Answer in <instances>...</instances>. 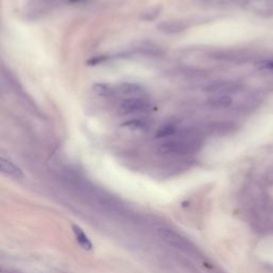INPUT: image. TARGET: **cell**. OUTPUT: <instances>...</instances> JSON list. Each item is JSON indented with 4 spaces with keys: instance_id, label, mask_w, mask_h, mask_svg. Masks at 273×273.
I'll use <instances>...</instances> for the list:
<instances>
[{
    "instance_id": "1",
    "label": "cell",
    "mask_w": 273,
    "mask_h": 273,
    "mask_svg": "<svg viewBox=\"0 0 273 273\" xmlns=\"http://www.w3.org/2000/svg\"><path fill=\"white\" fill-rule=\"evenodd\" d=\"M198 148L196 141L194 139L180 138L168 140L159 146V152L162 154H189V152H194Z\"/></svg>"
},
{
    "instance_id": "2",
    "label": "cell",
    "mask_w": 273,
    "mask_h": 273,
    "mask_svg": "<svg viewBox=\"0 0 273 273\" xmlns=\"http://www.w3.org/2000/svg\"><path fill=\"white\" fill-rule=\"evenodd\" d=\"M152 105L146 98H125L121 105L120 111L123 114L128 116H142L148 114L152 111Z\"/></svg>"
},
{
    "instance_id": "3",
    "label": "cell",
    "mask_w": 273,
    "mask_h": 273,
    "mask_svg": "<svg viewBox=\"0 0 273 273\" xmlns=\"http://www.w3.org/2000/svg\"><path fill=\"white\" fill-rule=\"evenodd\" d=\"M242 84L232 80H220L205 86L204 91L214 95H228L230 93H235L240 90Z\"/></svg>"
},
{
    "instance_id": "4",
    "label": "cell",
    "mask_w": 273,
    "mask_h": 273,
    "mask_svg": "<svg viewBox=\"0 0 273 273\" xmlns=\"http://www.w3.org/2000/svg\"><path fill=\"white\" fill-rule=\"evenodd\" d=\"M116 92L124 96L125 98H146V91L136 84L124 82L118 86Z\"/></svg>"
},
{
    "instance_id": "5",
    "label": "cell",
    "mask_w": 273,
    "mask_h": 273,
    "mask_svg": "<svg viewBox=\"0 0 273 273\" xmlns=\"http://www.w3.org/2000/svg\"><path fill=\"white\" fill-rule=\"evenodd\" d=\"M187 25L182 20H164L158 25V29L166 34H175L182 32Z\"/></svg>"
},
{
    "instance_id": "6",
    "label": "cell",
    "mask_w": 273,
    "mask_h": 273,
    "mask_svg": "<svg viewBox=\"0 0 273 273\" xmlns=\"http://www.w3.org/2000/svg\"><path fill=\"white\" fill-rule=\"evenodd\" d=\"M0 168H2V172L8 176H11L14 178H22V172L18 166H16L11 160L6 159V157L2 156L0 157Z\"/></svg>"
},
{
    "instance_id": "7",
    "label": "cell",
    "mask_w": 273,
    "mask_h": 273,
    "mask_svg": "<svg viewBox=\"0 0 273 273\" xmlns=\"http://www.w3.org/2000/svg\"><path fill=\"white\" fill-rule=\"evenodd\" d=\"M207 104L216 109L228 108L232 104V98L230 95H214L208 98Z\"/></svg>"
},
{
    "instance_id": "8",
    "label": "cell",
    "mask_w": 273,
    "mask_h": 273,
    "mask_svg": "<svg viewBox=\"0 0 273 273\" xmlns=\"http://www.w3.org/2000/svg\"><path fill=\"white\" fill-rule=\"evenodd\" d=\"M73 232H74V235L78 244L82 246L84 250H86V251L92 250L93 244L82 228H80L78 226H73Z\"/></svg>"
},
{
    "instance_id": "9",
    "label": "cell",
    "mask_w": 273,
    "mask_h": 273,
    "mask_svg": "<svg viewBox=\"0 0 273 273\" xmlns=\"http://www.w3.org/2000/svg\"><path fill=\"white\" fill-rule=\"evenodd\" d=\"M93 91L94 93L100 96V98H112V96L116 93V90L107 84H95L93 86Z\"/></svg>"
},
{
    "instance_id": "10",
    "label": "cell",
    "mask_w": 273,
    "mask_h": 273,
    "mask_svg": "<svg viewBox=\"0 0 273 273\" xmlns=\"http://www.w3.org/2000/svg\"><path fill=\"white\" fill-rule=\"evenodd\" d=\"M148 121L144 118H132L130 121H127L123 124V126L130 128L132 130H142L148 127Z\"/></svg>"
},
{
    "instance_id": "11",
    "label": "cell",
    "mask_w": 273,
    "mask_h": 273,
    "mask_svg": "<svg viewBox=\"0 0 273 273\" xmlns=\"http://www.w3.org/2000/svg\"><path fill=\"white\" fill-rule=\"evenodd\" d=\"M175 132H176V127L174 124H171V123L164 124L158 130V132L156 134V138L157 139L168 138V136H173L175 134Z\"/></svg>"
},
{
    "instance_id": "12",
    "label": "cell",
    "mask_w": 273,
    "mask_h": 273,
    "mask_svg": "<svg viewBox=\"0 0 273 273\" xmlns=\"http://www.w3.org/2000/svg\"><path fill=\"white\" fill-rule=\"evenodd\" d=\"M160 13V8L159 6H155V8H150V9H148L146 11H144L142 13L141 18L144 20L148 22H152L158 18V15Z\"/></svg>"
},
{
    "instance_id": "13",
    "label": "cell",
    "mask_w": 273,
    "mask_h": 273,
    "mask_svg": "<svg viewBox=\"0 0 273 273\" xmlns=\"http://www.w3.org/2000/svg\"><path fill=\"white\" fill-rule=\"evenodd\" d=\"M256 68L260 70H271L273 72V59H264L256 63Z\"/></svg>"
},
{
    "instance_id": "14",
    "label": "cell",
    "mask_w": 273,
    "mask_h": 273,
    "mask_svg": "<svg viewBox=\"0 0 273 273\" xmlns=\"http://www.w3.org/2000/svg\"><path fill=\"white\" fill-rule=\"evenodd\" d=\"M106 60H107L106 56H100V57H96V58H93V59L88 61V64H90V66H94V64H98V63L104 62Z\"/></svg>"
},
{
    "instance_id": "15",
    "label": "cell",
    "mask_w": 273,
    "mask_h": 273,
    "mask_svg": "<svg viewBox=\"0 0 273 273\" xmlns=\"http://www.w3.org/2000/svg\"><path fill=\"white\" fill-rule=\"evenodd\" d=\"M70 2H79V0H70Z\"/></svg>"
}]
</instances>
